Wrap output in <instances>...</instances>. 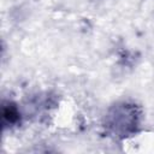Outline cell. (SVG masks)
<instances>
[{
	"mask_svg": "<svg viewBox=\"0 0 154 154\" xmlns=\"http://www.w3.org/2000/svg\"><path fill=\"white\" fill-rule=\"evenodd\" d=\"M143 111L132 101H117L108 107L103 116L102 126L114 140H126L135 136L142 125Z\"/></svg>",
	"mask_w": 154,
	"mask_h": 154,
	"instance_id": "1",
	"label": "cell"
},
{
	"mask_svg": "<svg viewBox=\"0 0 154 154\" xmlns=\"http://www.w3.org/2000/svg\"><path fill=\"white\" fill-rule=\"evenodd\" d=\"M22 123V113L18 105L11 100H4L1 102V124L2 129H12Z\"/></svg>",
	"mask_w": 154,
	"mask_h": 154,
	"instance_id": "2",
	"label": "cell"
}]
</instances>
